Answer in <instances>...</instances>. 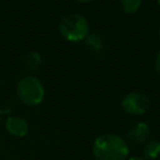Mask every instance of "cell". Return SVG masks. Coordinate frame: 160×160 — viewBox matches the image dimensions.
Returning <instances> with one entry per match:
<instances>
[{"label":"cell","mask_w":160,"mask_h":160,"mask_svg":"<svg viewBox=\"0 0 160 160\" xmlns=\"http://www.w3.org/2000/svg\"><path fill=\"white\" fill-rule=\"evenodd\" d=\"M96 160H125L129 155L128 142L115 134H102L92 144Z\"/></svg>","instance_id":"6da1fadb"},{"label":"cell","mask_w":160,"mask_h":160,"mask_svg":"<svg viewBox=\"0 0 160 160\" xmlns=\"http://www.w3.org/2000/svg\"><path fill=\"white\" fill-rule=\"evenodd\" d=\"M16 95L26 105H38L42 101L45 90L40 80L32 75L22 76L16 84Z\"/></svg>","instance_id":"7a4b0ae2"},{"label":"cell","mask_w":160,"mask_h":160,"mask_svg":"<svg viewBox=\"0 0 160 160\" xmlns=\"http://www.w3.org/2000/svg\"><path fill=\"white\" fill-rule=\"evenodd\" d=\"M59 31L64 39L69 41H79L88 36L89 24L80 14H68L60 20Z\"/></svg>","instance_id":"3957f363"},{"label":"cell","mask_w":160,"mask_h":160,"mask_svg":"<svg viewBox=\"0 0 160 160\" xmlns=\"http://www.w3.org/2000/svg\"><path fill=\"white\" fill-rule=\"evenodd\" d=\"M151 105L150 98L142 91H130L121 100L122 110L129 115H142Z\"/></svg>","instance_id":"277c9868"},{"label":"cell","mask_w":160,"mask_h":160,"mask_svg":"<svg viewBox=\"0 0 160 160\" xmlns=\"http://www.w3.org/2000/svg\"><path fill=\"white\" fill-rule=\"evenodd\" d=\"M149 135H150V128L146 122L142 121L132 124L128 130V140L135 145L142 144L145 140H148Z\"/></svg>","instance_id":"5b68a950"},{"label":"cell","mask_w":160,"mask_h":160,"mask_svg":"<svg viewBox=\"0 0 160 160\" xmlns=\"http://www.w3.org/2000/svg\"><path fill=\"white\" fill-rule=\"evenodd\" d=\"M6 130L14 136H24L29 131V124L21 116H10L6 120Z\"/></svg>","instance_id":"8992f818"},{"label":"cell","mask_w":160,"mask_h":160,"mask_svg":"<svg viewBox=\"0 0 160 160\" xmlns=\"http://www.w3.org/2000/svg\"><path fill=\"white\" fill-rule=\"evenodd\" d=\"M41 66V56L38 51H30L24 58V68L29 72H36L39 71Z\"/></svg>","instance_id":"52a82bcc"},{"label":"cell","mask_w":160,"mask_h":160,"mask_svg":"<svg viewBox=\"0 0 160 160\" xmlns=\"http://www.w3.org/2000/svg\"><path fill=\"white\" fill-rule=\"evenodd\" d=\"M85 42L86 45L95 52V54H100L104 50V40L102 38L96 34V32H91V34H88V36L85 38Z\"/></svg>","instance_id":"ba28073f"},{"label":"cell","mask_w":160,"mask_h":160,"mask_svg":"<svg viewBox=\"0 0 160 160\" xmlns=\"http://www.w3.org/2000/svg\"><path fill=\"white\" fill-rule=\"evenodd\" d=\"M144 156L146 159H158L160 156V140L158 139H152L150 141H148L144 146Z\"/></svg>","instance_id":"9c48e42d"},{"label":"cell","mask_w":160,"mask_h":160,"mask_svg":"<svg viewBox=\"0 0 160 160\" xmlns=\"http://www.w3.org/2000/svg\"><path fill=\"white\" fill-rule=\"evenodd\" d=\"M140 5H141V1L140 0H122V1L119 2L120 9L125 14H132V12H135L139 9Z\"/></svg>","instance_id":"30bf717a"},{"label":"cell","mask_w":160,"mask_h":160,"mask_svg":"<svg viewBox=\"0 0 160 160\" xmlns=\"http://www.w3.org/2000/svg\"><path fill=\"white\" fill-rule=\"evenodd\" d=\"M155 70H156V72L160 75V51L158 52V55H156V58H155Z\"/></svg>","instance_id":"8fae6325"},{"label":"cell","mask_w":160,"mask_h":160,"mask_svg":"<svg viewBox=\"0 0 160 160\" xmlns=\"http://www.w3.org/2000/svg\"><path fill=\"white\" fill-rule=\"evenodd\" d=\"M128 160H144V159H141V158H139V156H131V158H129Z\"/></svg>","instance_id":"7c38bea8"},{"label":"cell","mask_w":160,"mask_h":160,"mask_svg":"<svg viewBox=\"0 0 160 160\" xmlns=\"http://www.w3.org/2000/svg\"><path fill=\"white\" fill-rule=\"evenodd\" d=\"M158 5H159V6H160V0H159V1H158Z\"/></svg>","instance_id":"4fadbf2b"},{"label":"cell","mask_w":160,"mask_h":160,"mask_svg":"<svg viewBox=\"0 0 160 160\" xmlns=\"http://www.w3.org/2000/svg\"><path fill=\"white\" fill-rule=\"evenodd\" d=\"M159 36H160V28H159Z\"/></svg>","instance_id":"5bb4252c"},{"label":"cell","mask_w":160,"mask_h":160,"mask_svg":"<svg viewBox=\"0 0 160 160\" xmlns=\"http://www.w3.org/2000/svg\"><path fill=\"white\" fill-rule=\"evenodd\" d=\"M0 116H1V111H0Z\"/></svg>","instance_id":"9a60e30c"}]
</instances>
